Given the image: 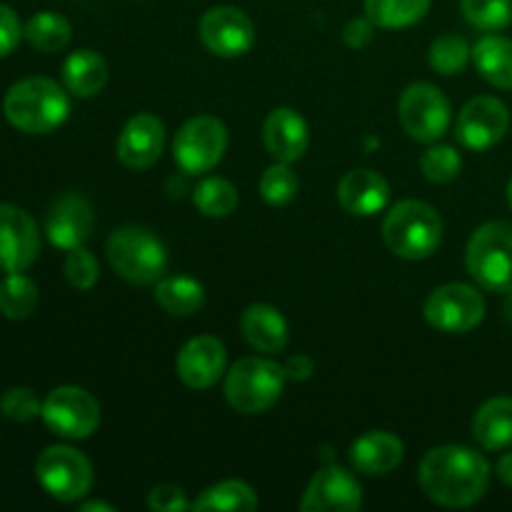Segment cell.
Returning <instances> with one entry per match:
<instances>
[{"label":"cell","instance_id":"30bf717a","mask_svg":"<svg viewBox=\"0 0 512 512\" xmlns=\"http://www.w3.org/2000/svg\"><path fill=\"white\" fill-rule=\"evenodd\" d=\"M398 118L410 138L418 143H435L450 128V103L435 85L413 83L400 95Z\"/></svg>","mask_w":512,"mask_h":512},{"label":"cell","instance_id":"8fae6325","mask_svg":"<svg viewBox=\"0 0 512 512\" xmlns=\"http://www.w3.org/2000/svg\"><path fill=\"white\" fill-rule=\"evenodd\" d=\"M485 318V298L478 288L465 283L440 285L425 300V320L448 335L468 333Z\"/></svg>","mask_w":512,"mask_h":512},{"label":"cell","instance_id":"7a4b0ae2","mask_svg":"<svg viewBox=\"0 0 512 512\" xmlns=\"http://www.w3.org/2000/svg\"><path fill=\"white\" fill-rule=\"evenodd\" d=\"M3 113L5 120L20 133L48 135L68 120V88L43 75L23 78L5 93Z\"/></svg>","mask_w":512,"mask_h":512},{"label":"cell","instance_id":"44dd1931","mask_svg":"<svg viewBox=\"0 0 512 512\" xmlns=\"http://www.w3.org/2000/svg\"><path fill=\"white\" fill-rule=\"evenodd\" d=\"M403 440L388 430H370L350 448V463L363 475H388L403 463Z\"/></svg>","mask_w":512,"mask_h":512},{"label":"cell","instance_id":"ab89813d","mask_svg":"<svg viewBox=\"0 0 512 512\" xmlns=\"http://www.w3.org/2000/svg\"><path fill=\"white\" fill-rule=\"evenodd\" d=\"M375 28H378V25H375L373 20L368 18V15H365V18L348 20V23H345V28H343L345 45H348V48H355V50L365 48V45L373 43Z\"/></svg>","mask_w":512,"mask_h":512},{"label":"cell","instance_id":"7c38bea8","mask_svg":"<svg viewBox=\"0 0 512 512\" xmlns=\"http://www.w3.org/2000/svg\"><path fill=\"white\" fill-rule=\"evenodd\" d=\"M198 35L205 48L218 58H240L255 45L253 20L233 5H218L203 13Z\"/></svg>","mask_w":512,"mask_h":512},{"label":"cell","instance_id":"836d02e7","mask_svg":"<svg viewBox=\"0 0 512 512\" xmlns=\"http://www.w3.org/2000/svg\"><path fill=\"white\" fill-rule=\"evenodd\" d=\"M300 180L293 173L290 163H275L260 178V195L268 205H288L298 195Z\"/></svg>","mask_w":512,"mask_h":512},{"label":"cell","instance_id":"9a60e30c","mask_svg":"<svg viewBox=\"0 0 512 512\" xmlns=\"http://www.w3.org/2000/svg\"><path fill=\"white\" fill-rule=\"evenodd\" d=\"M360 508H363V490L353 473L340 465L320 468L300 500L303 512H355Z\"/></svg>","mask_w":512,"mask_h":512},{"label":"cell","instance_id":"5b68a950","mask_svg":"<svg viewBox=\"0 0 512 512\" xmlns=\"http://www.w3.org/2000/svg\"><path fill=\"white\" fill-rule=\"evenodd\" d=\"M108 258L115 273L135 285L158 283L168 270V248L163 240L138 225L113 230L108 238Z\"/></svg>","mask_w":512,"mask_h":512},{"label":"cell","instance_id":"4fadbf2b","mask_svg":"<svg viewBox=\"0 0 512 512\" xmlns=\"http://www.w3.org/2000/svg\"><path fill=\"white\" fill-rule=\"evenodd\" d=\"M510 130V110L493 95L473 98L458 115L455 138L468 150H488L498 145Z\"/></svg>","mask_w":512,"mask_h":512},{"label":"cell","instance_id":"d6a6232c","mask_svg":"<svg viewBox=\"0 0 512 512\" xmlns=\"http://www.w3.org/2000/svg\"><path fill=\"white\" fill-rule=\"evenodd\" d=\"M473 50L460 35H443L430 45V68L440 75H455L468 65Z\"/></svg>","mask_w":512,"mask_h":512},{"label":"cell","instance_id":"3957f363","mask_svg":"<svg viewBox=\"0 0 512 512\" xmlns=\"http://www.w3.org/2000/svg\"><path fill=\"white\" fill-rule=\"evenodd\" d=\"M383 238L398 258L425 260L443 243V220L423 200H403L385 218Z\"/></svg>","mask_w":512,"mask_h":512},{"label":"cell","instance_id":"d590c367","mask_svg":"<svg viewBox=\"0 0 512 512\" xmlns=\"http://www.w3.org/2000/svg\"><path fill=\"white\" fill-rule=\"evenodd\" d=\"M0 413H3V418L13 420V423H30V420L43 415V400L35 395V390L18 385V388H10L3 393Z\"/></svg>","mask_w":512,"mask_h":512},{"label":"cell","instance_id":"ac0fdd59","mask_svg":"<svg viewBox=\"0 0 512 512\" xmlns=\"http://www.w3.org/2000/svg\"><path fill=\"white\" fill-rule=\"evenodd\" d=\"M225 345L213 335H198L180 348L175 370L178 378L193 390H208L225 373Z\"/></svg>","mask_w":512,"mask_h":512},{"label":"cell","instance_id":"d4e9b609","mask_svg":"<svg viewBox=\"0 0 512 512\" xmlns=\"http://www.w3.org/2000/svg\"><path fill=\"white\" fill-rule=\"evenodd\" d=\"M473 63L490 85L512 90V40L488 33L473 48Z\"/></svg>","mask_w":512,"mask_h":512},{"label":"cell","instance_id":"f1b7e54d","mask_svg":"<svg viewBox=\"0 0 512 512\" xmlns=\"http://www.w3.org/2000/svg\"><path fill=\"white\" fill-rule=\"evenodd\" d=\"M38 308V288L23 273H8L0 280V315L8 320H28Z\"/></svg>","mask_w":512,"mask_h":512},{"label":"cell","instance_id":"e0dca14e","mask_svg":"<svg viewBox=\"0 0 512 512\" xmlns=\"http://www.w3.org/2000/svg\"><path fill=\"white\" fill-rule=\"evenodd\" d=\"M165 125L158 115L138 113L125 123L118 138V160L130 170H148L160 160Z\"/></svg>","mask_w":512,"mask_h":512},{"label":"cell","instance_id":"f35d334b","mask_svg":"<svg viewBox=\"0 0 512 512\" xmlns=\"http://www.w3.org/2000/svg\"><path fill=\"white\" fill-rule=\"evenodd\" d=\"M20 38H23V25H20L18 13L0 3V60L18 48Z\"/></svg>","mask_w":512,"mask_h":512},{"label":"cell","instance_id":"f546056e","mask_svg":"<svg viewBox=\"0 0 512 512\" xmlns=\"http://www.w3.org/2000/svg\"><path fill=\"white\" fill-rule=\"evenodd\" d=\"M258 508V495L243 480H223L218 485H210L208 490L195 498L193 510H255Z\"/></svg>","mask_w":512,"mask_h":512},{"label":"cell","instance_id":"60d3db41","mask_svg":"<svg viewBox=\"0 0 512 512\" xmlns=\"http://www.w3.org/2000/svg\"><path fill=\"white\" fill-rule=\"evenodd\" d=\"M285 378L290 380H308L313 375V360L308 355H293L288 363L283 365Z\"/></svg>","mask_w":512,"mask_h":512},{"label":"cell","instance_id":"277c9868","mask_svg":"<svg viewBox=\"0 0 512 512\" xmlns=\"http://www.w3.org/2000/svg\"><path fill=\"white\" fill-rule=\"evenodd\" d=\"M465 265L480 288L512 293V223L490 220L480 225L465 250Z\"/></svg>","mask_w":512,"mask_h":512},{"label":"cell","instance_id":"ffe728a7","mask_svg":"<svg viewBox=\"0 0 512 512\" xmlns=\"http://www.w3.org/2000/svg\"><path fill=\"white\" fill-rule=\"evenodd\" d=\"M338 200L350 215H360V218H370L385 210L390 203V185L375 170H350L343 175L338 183Z\"/></svg>","mask_w":512,"mask_h":512},{"label":"cell","instance_id":"d6986e66","mask_svg":"<svg viewBox=\"0 0 512 512\" xmlns=\"http://www.w3.org/2000/svg\"><path fill=\"white\" fill-rule=\"evenodd\" d=\"M263 140L268 153L280 163H295L305 155L310 143L308 123L293 108H275L265 118Z\"/></svg>","mask_w":512,"mask_h":512},{"label":"cell","instance_id":"4dcf8cb0","mask_svg":"<svg viewBox=\"0 0 512 512\" xmlns=\"http://www.w3.org/2000/svg\"><path fill=\"white\" fill-rule=\"evenodd\" d=\"M193 203L208 218H228L238 208V190L225 178H205L193 190Z\"/></svg>","mask_w":512,"mask_h":512},{"label":"cell","instance_id":"8d00e7d4","mask_svg":"<svg viewBox=\"0 0 512 512\" xmlns=\"http://www.w3.org/2000/svg\"><path fill=\"white\" fill-rule=\"evenodd\" d=\"M98 260L90 253L88 248H73L68 250V258H65V278L73 285L75 290H90L95 283H98Z\"/></svg>","mask_w":512,"mask_h":512},{"label":"cell","instance_id":"4316f807","mask_svg":"<svg viewBox=\"0 0 512 512\" xmlns=\"http://www.w3.org/2000/svg\"><path fill=\"white\" fill-rule=\"evenodd\" d=\"M23 35L40 53H58V50L68 48L70 38H73V25L63 15L53 13V10H43V13H35L25 23Z\"/></svg>","mask_w":512,"mask_h":512},{"label":"cell","instance_id":"6da1fadb","mask_svg":"<svg viewBox=\"0 0 512 512\" xmlns=\"http://www.w3.org/2000/svg\"><path fill=\"white\" fill-rule=\"evenodd\" d=\"M420 488L443 508H470L490 488V463L465 445H440L420 463Z\"/></svg>","mask_w":512,"mask_h":512},{"label":"cell","instance_id":"7bdbcfd3","mask_svg":"<svg viewBox=\"0 0 512 512\" xmlns=\"http://www.w3.org/2000/svg\"><path fill=\"white\" fill-rule=\"evenodd\" d=\"M93 510H100V512H113V505L100 503V500H90V503H83V505H80V512H93Z\"/></svg>","mask_w":512,"mask_h":512},{"label":"cell","instance_id":"603a6c76","mask_svg":"<svg viewBox=\"0 0 512 512\" xmlns=\"http://www.w3.org/2000/svg\"><path fill=\"white\" fill-rule=\"evenodd\" d=\"M108 83V63L95 50H75L63 63V85L75 98H93Z\"/></svg>","mask_w":512,"mask_h":512},{"label":"cell","instance_id":"b9f144b4","mask_svg":"<svg viewBox=\"0 0 512 512\" xmlns=\"http://www.w3.org/2000/svg\"><path fill=\"white\" fill-rule=\"evenodd\" d=\"M498 478L503 480V483L508 485V488H512V453L503 455V458H500V463H498Z\"/></svg>","mask_w":512,"mask_h":512},{"label":"cell","instance_id":"cb8c5ba5","mask_svg":"<svg viewBox=\"0 0 512 512\" xmlns=\"http://www.w3.org/2000/svg\"><path fill=\"white\" fill-rule=\"evenodd\" d=\"M473 438L485 450H505L512 445V398H490L473 418Z\"/></svg>","mask_w":512,"mask_h":512},{"label":"cell","instance_id":"2e32d148","mask_svg":"<svg viewBox=\"0 0 512 512\" xmlns=\"http://www.w3.org/2000/svg\"><path fill=\"white\" fill-rule=\"evenodd\" d=\"M93 205L80 193H65L53 200L45 215V235L60 250L80 248L93 233Z\"/></svg>","mask_w":512,"mask_h":512},{"label":"cell","instance_id":"5bb4252c","mask_svg":"<svg viewBox=\"0 0 512 512\" xmlns=\"http://www.w3.org/2000/svg\"><path fill=\"white\" fill-rule=\"evenodd\" d=\"M40 253V233L23 208L0 203V270L23 273Z\"/></svg>","mask_w":512,"mask_h":512},{"label":"cell","instance_id":"e575fe53","mask_svg":"<svg viewBox=\"0 0 512 512\" xmlns=\"http://www.w3.org/2000/svg\"><path fill=\"white\" fill-rule=\"evenodd\" d=\"M460 168H463L460 153L450 145H430L420 158V170L430 183H450L458 178Z\"/></svg>","mask_w":512,"mask_h":512},{"label":"cell","instance_id":"9c48e42d","mask_svg":"<svg viewBox=\"0 0 512 512\" xmlns=\"http://www.w3.org/2000/svg\"><path fill=\"white\" fill-rule=\"evenodd\" d=\"M228 148V130L213 115H195L173 140V155L180 170L188 175L210 173L223 160Z\"/></svg>","mask_w":512,"mask_h":512},{"label":"cell","instance_id":"ba28073f","mask_svg":"<svg viewBox=\"0 0 512 512\" xmlns=\"http://www.w3.org/2000/svg\"><path fill=\"white\" fill-rule=\"evenodd\" d=\"M43 423L65 440H85L98 430L100 405L78 385H60L43 400Z\"/></svg>","mask_w":512,"mask_h":512},{"label":"cell","instance_id":"83f0119b","mask_svg":"<svg viewBox=\"0 0 512 512\" xmlns=\"http://www.w3.org/2000/svg\"><path fill=\"white\" fill-rule=\"evenodd\" d=\"M430 0H365V15L378 28L400 30L410 28L425 18Z\"/></svg>","mask_w":512,"mask_h":512},{"label":"cell","instance_id":"7402d4cb","mask_svg":"<svg viewBox=\"0 0 512 512\" xmlns=\"http://www.w3.org/2000/svg\"><path fill=\"white\" fill-rule=\"evenodd\" d=\"M240 333L258 353L273 355L288 345V323L273 305L255 303L245 308L240 315Z\"/></svg>","mask_w":512,"mask_h":512},{"label":"cell","instance_id":"1f68e13d","mask_svg":"<svg viewBox=\"0 0 512 512\" xmlns=\"http://www.w3.org/2000/svg\"><path fill=\"white\" fill-rule=\"evenodd\" d=\"M465 20L483 33H498L512 20V0H460Z\"/></svg>","mask_w":512,"mask_h":512},{"label":"cell","instance_id":"74e56055","mask_svg":"<svg viewBox=\"0 0 512 512\" xmlns=\"http://www.w3.org/2000/svg\"><path fill=\"white\" fill-rule=\"evenodd\" d=\"M148 508L155 512H185L193 510V503L185 498V490L178 485H155L148 493Z\"/></svg>","mask_w":512,"mask_h":512},{"label":"cell","instance_id":"8992f818","mask_svg":"<svg viewBox=\"0 0 512 512\" xmlns=\"http://www.w3.org/2000/svg\"><path fill=\"white\" fill-rule=\"evenodd\" d=\"M285 370L268 358H243L225 378V398L230 408L243 415H260L278 403L285 385Z\"/></svg>","mask_w":512,"mask_h":512},{"label":"cell","instance_id":"52a82bcc","mask_svg":"<svg viewBox=\"0 0 512 512\" xmlns=\"http://www.w3.org/2000/svg\"><path fill=\"white\" fill-rule=\"evenodd\" d=\"M35 478L50 498L60 503H78L93 488V465L80 450L50 445L35 460Z\"/></svg>","mask_w":512,"mask_h":512},{"label":"cell","instance_id":"ee69618b","mask_svg":"<svg viewBox=\"0 0 512 512\" xmlns=\"http://www.w3.org/2000/svg\"><path fill=\"white\" fill-rule=\"evenodd\" d=\"M508 203H510V210H512V178H510V185H508Z\"/></svg>","mask_w":512,"mask_h":512},{"label":"cell","instance_id":"484cf974","mask_svg":"<svg viewBox=\"0 0 512 512\" xmlns=\"http://www.w3.org/2000/svg\"><path fill=\"white\" fill-rule=\"evenodd\" d=\"M155 303L170 315L190 318L198 313L205 303V288L188 275H170L155 283Z\"/></svg>","mask_w":512,"mask_h":512}]
</instances>
